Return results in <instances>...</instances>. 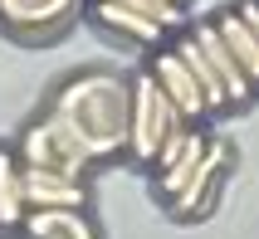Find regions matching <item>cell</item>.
Instances as JSON below:
<instances>
[{
    "label": "cell",
    "mask_w": 259,
    "mask_h": 239,
    "mask_svg": "<svg viewBox=\"0 0 259 239\" xmlns=\"http://www.w3.org/2000/svg\"><path fill=\"white\" fill-rule=\"evenodd\" d=\"M176 54H181V64H186V69L196 73V83H201V98H205V113H215V108H225V103H230V98H225V83H220V73L210 69L205 49H201L196 39H191V34H186L181 44H176Z\"/></svg>",
    "instance_id": "12"
},
{
    "label": "cell",
    "mask_w": 259,
    "mask_h": 239,
    "mask_svg": "<svg viewBox=\"0 0 259 239\" xmlns=\"http://www.w3.org/2000/svg\"><path fill=\"white\" fill-rule=\"evenodd\" d=\"M201 152H205V137H201V132H191V137H186V147L176 152V161H166V166L157 171V176H161V196H166V200H171L176 190L191 181V171L201 166Z\"/></svg>",
    "instance_id": "14"
},
{
    "label": "cell",
    "mask_w": 259,
    "mask_h": 239,
    "mask_svg": "<svg viewBox=\"0 0 259 239\" xmlns=\"http://www.w3.org/2000/svg\"><path fill=\"white\" fill-rule=\"evenodd\" d=\"M132 93V113H127V152L142 156V161H152L161 147V137L171 132V127H186L191 117L176 108L171 98H166V88L152 78V73H142V78H132L127 83Z\"/></svg>",
    "instance_id": "2"
},
{
    "label": "cell",
    "mask_w": 259,
    "mask_h": 239,
    "mask_svg": "<svg viewBox=\"0 0 259 239\" xmlns=\"http://www.w3.org/2000/svg\"><path fill=\"white\" fill-rule=\"evenodd\" d=\"M78 0H0V20L15 29V34H59V29L73 20Z\"/></svg>",
    "instance_id": "5"
},
{
    "label": "cell",
    "mask_w": 259,
    "mask_h": 239,
    "mask_svg": "<svg viewBox=\"0 0 259 239\" xmlns=\"http://www.w3.org/2000/svg\"><path fill=\"white\" fill-rule=\"evenodd\" d=\"M20 196L29 205H69V210H88V185L83 176H64V171H44L20 161Z\"/></svg>",
    "instance_id": "4"
},
{
    "label": "cell",
    "mask_w": 259,
    "mask_h": 239,
    "mask_svg": "<svg viewBox=\"0 0 259 239\" xmlns=\"http://www.w3.org/2000/svg\"><path fill=\"white\" fill-rule=\"evenodd\" d=\"M117 5H127V10H142L147 20H157V25L176 29L186 20V0H117Z\"/></svg>",
    "instance_id": "15"
},
{
    "label": "cell",
    "mask_w": 259,
    "mask_h": 239,
    "mask_svg": "<svg viewBox=\"0 0 259 239\" xmlns=\"http://www.w3.org/2000/svg\"><path fill=\"white\" fill-rule=\"evenodd\" d=\"M152 78L166 88V98H171L186 117H201V113H205L201 83H196V73L181 64V54H176V49H171V54H157V59H152Z\"/></svg>",
    "instance_id": "9"
},
{
    "label": "cell",
    "mask_w": 259,
    "mask_h": 239,
    "mask_svg": "<svg viewBox=\"0 0 259 239\" xmlns=\"http://www.w3.org/2000/svg\"><path fill=\"white\" fill-rule=\"evenodd\" d=\"M15 156L29 161V166H44V171H64V176H83V171L93 166V156L78 147V137H73L54 113H44L39 122L25 127V137H20Z\"/></svg>",
    "instance_id": "3"
},
{
    "label": "cell",
    "mask_w": 259,
    "mask_h": 239,
    "mask_svg": "<svg viewBox=\"0 0 259 239\" xmlns=\"http://www.w3.org/2000/svg\"><path fill=\"white\" fill-rule=\"evenodd\" d=\"M215 29H220V39H225V49L235 54V64L245 69V78L254 83V93H259V39L249 34V25L240 20V10H225L215 20Z\"/></svg>",
    "instance_id": "11"
},
{
    "label": "cell",
    "mask_w": 259,
    "mask_h": 239,
    "mask_svg": "<svg viewBox=\"0 0 259 239\" xmlns=\"http://www.w3.org/2000/svg\"><path fill=\"white\" fill-rule=\"evenodd\" d=\"M93 20H98L103 29H113V34H127V39H132V44H142V49H157L161 34H166V25L147 20L142 10L117 5V0H93Z\"/></svg>",
    "instance_id": "10"
},
{
    "label": "cell",
    "mask_w": 259,
    "mask_h": 239,
    "mask_svg": "<svg viewBox=\"0 0 259 239\" xmlns=\"http://www.w3.org/2000/svg\"><path fill=\"white\" fill-rule=\"evenodd\" d=\"M25 196H20V156L0 152V229H20Z\"/></svg>",
    "instance_id": "13"
},
{
    "label": "cell",
    "mask_w": 259,
    "mask_h": 239,
    "mask_svg": "<svg viewBox=\"0 0 259 239\" xmlns=\"http://www.w3.org/2000/svg\"><path fill=\"white\" fill-rule=\"evenodd\" d=\"M191 39L205 49L210 69L220 73V83H225V98H230V103H249V98H254V83H249L245 69L235 64V54L225 49V39H220V29H215V25H196V34H191Z\"/></svg>",
    "instance_id": "8"
},
{
    "label": "cell",
    "mask_w": 259,
    "mask_h": 239,
    "mask_svg": "<svg viewBox=\"0 0 259 239\" xmlns=\"http://www.w3.org/2000/svg\"><path fill=\"white\" fill-rule=\"evenodd\" d=\"M225 137H205V152H201V166L191 171V181L181 185L171 196V210L181 215V220H191V215H201L205 205H210V196H215V181H220V166H225Z\"/></svg>",
    "instance_id": "6"
},
{
    "label": "cell",
    "mask_w": 259,
    "mask_h": 239,
    "mask_svg": "<svg viewBox=\"0 0 259 239\" xmlns=\"http://www.w3.org/2000/svg\"><path fill=\"white\" fill-rule=\"evenodd\" d=\"M235 10H240V20H245V25H249V34H254V39H259V0H240Z\"/></svg>",
    "instance_id": "16"
},
{
    "label": "cell",
    "mask_w": 259,
    "mask_h": 239,
    "mask_svg": "<svg viewBox=\"0 0 259 239\" xmlns=\"http://www.w3.org/2000/svg\"><path fill=\"white\" fill-rule=\"evenodd\" d=\"M49 113L78 137V147H83L93 161L117 156L127 147L132 93H127V83H122L117 73H108V69H88V73H78V78H69V83L54 93V108H49Z\"/></svg>",
    "instance_id": "1"
},
{
    "label": "cell",
    "mask_w": 259,
    "mask_h": 239,
    "mask_svg": "<svg viewBox=\"0 0 259 239\" xmlns=\"http://www.w3.org/2000/svg\"><path fill=\"white\" fill-rule=\"evenodd\" d=\"M20 234L25 239H103L93 229L83 210H69V205H29L20 215Z\"/></svg>",
    "instance_id": "7"
}]
</instances>
